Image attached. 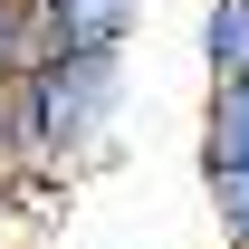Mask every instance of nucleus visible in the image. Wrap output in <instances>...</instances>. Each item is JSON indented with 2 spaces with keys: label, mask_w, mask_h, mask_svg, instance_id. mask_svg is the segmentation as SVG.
<instances>
[{
  "label": "nucleus",
  "mask_w": 249,
  "mask_h": 249,
  "mask_svg": "<svg viewBox=\"0 0 249 249\" xmlns=\"http://www.w3.org/2000/svg\"><path fill=\"white\" fill-rule=\"evenodd\" d=\"M115 124H124V58H48L29 77L38 182H77L96 163H115Z\"/></svg>",
  "instance_id": "1"
},
{
  "label": "nucleus",
  "mask_w": 249,
  "mask_h": 249,
  "mask_svg": "<svg viewBox=\"0 0 249 249\" xmlns=\"http://www.w3.org/2000/svg\"><path fill=\"white\" fill-rule=\"evenodd\" d=\"M48 58H124L144 29V0H38Z\"/></svg>",
  "instance_id": "2"
},
{
  "label": "nucleus",
  "mask_w": 249,
  "mask_h": 249,
  "mask_svg": "<svg viewBox=\"0 0 249 249\" xmlns=\"http://www.w3.org/2000/svg\"><path fill=\"white\" fill-rule=\"evenodd\" d=\"M192 163H201V182L249 173V87H211L201 96V144H192Z\"/></svg>",
  "instance_id": "3"
},
{
  "label": "nucleus",
  "mask_w": 249,
  "mask_h": 249,
  "mask_svg": "<svg viewBox=\"0 0 249 249\" xmlns=\"http://www.w3.org/2000/svg\"><path fill=\"white\" fill-rule=\"evenodd\" d=\"M201 77L211 87H249V0H211L201 10Z\"/></svg>",
  "instance_id": "4"
},
{
  "label": "nucleus",
  "mask_w": 249,
  "mask_h": 249,
  "mask_svg": "<svg viewBox=\"0 0 249 249\" xmlns=\"http://www.w3.org/2000/svg\"><path fill=\"white\" fill-rule=\"evenodd\" d=\"M48 67V19H38V0H0V87H19Z\"/></svg>",
  "instance_id": "5"
},
{
  "label": "nucleus",
  "mask_w": 249,
  "mask_h": 249,
  "mask_svg": "<svg viewBox=\"0 0 249 249\" xmlns=\"http://www.w3.org/2000/svg\"><path fill=\"white\" fill-rule=\"evenodd\" d=\"M0 192H38V154H29V77L0 87Z\"/></svg>",
  "instance_id": "6"
},
{
  "label": "nucleus",
  "mask_w": 249,
  "mask_h": 249,
  "mask_svg": "<svg viewBox=\"0 0 249 249\" xmlns=\"http://www.w3.org/2000/svg\"><path fill=\"white\" fill-rule=\"evenodd\" d=\"M211 192V220H220V249H249V173H230V182H201Z\"/></svg>",
  "instance_id": "7"
}]
</instances>
